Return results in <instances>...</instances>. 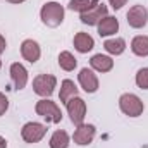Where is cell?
<instances>
[{"instance_id":"cell-1","label":"cell","mask_w":148,"mask_h":148,"mask_svg":"<svg viewBox=\"0 0 148 148\" xmlns=\"http://www.w3.org/2000/svg\"><path fill=\"white\" fill-rule=\"evenodd\" d=\"M41 23L48 28H57L64 21V7L59 2H47L40 10Z\"/></svg>"},{"instance_id":"cell-2","label":"cell","mask_w":148,"mask_h":148,"mask_svg":"<svg viewBox=\"0 0 148 148\" xmlns=\"http://www.w3.org/2000/svg\"><path fill=\"white\" fill-rule=\"evenodd\" d=\"M119 109L124 115H129V117H138L141 115L145 110V105L141 102V98L134 93H124L121 95L119 98Z\"/></svg>"},{"instance_id":"cell-3","label":"cell","mask_w":148,"mask_h":148,"mask_svg":"<svg viewBox=\"0 0 148 148\" xmlns=\"http://www.w3.org/2000/svg\"><path fill=\"white\" fill-rule=\"evenodd\" d=\"M35 110H36L38 115H40V117H43L47 122L59 124V122L62 121V110H60V107H59L55 102L48 100V98H43V100L36 102Z\"/></svg>"},{"instance_id":"cell-4","label":"cell","mask_w":148,"mask_h":148,"mask_svg":"<svg viewBox=\"0 0 148 148\" xmlns=\"http://www.w3.org/2000/svg\"><path fill=\"white\" fill-rule=\"evenodd\" d=\"M55 86H57V77L52 74H38L33 79V91L43 98L50 97L53 93Z\"/></svg>"},{"instance_id":"cell-5","label":"cell","mask_w":148,"mask_h":148,"mask_svg":"<svg viewBox=\"0 0 148 148\" xmlns=\"http://www.w3.org/2000/svg\"><path fill=\"white\" fill-rule=\"evenodd\" d=\"M47 126L41 122H26L21 129V136L26 143H38L45 138Z\"/></svg>"},{"instance_id":"cell-6","label":"cell","mask_w":148,"mask_h":148,"mask_svg":"<svg viewBox=\"0 0 148 148\" xmlns=\"http://www.w3.org/2000/svg\"><path fill=\"white\" fill-rule=\"evenodd\" d=\"M66 107H67V114H69L73 124L79 126V124L84 122V117H86V102H84L81 97L71 98V100L66 103Z\"/></svg>"},{"instance_id":"cell-7","label":"cell","mask_w":148,"mask_h":148,"mask_svg":"<svg viewBox=\"0 0 148 148\" xmlns=\"http://www.w3.org/2000/svg\"><path fill=\"white\" fill-rule=\"evenodd\" d=\"M126 17H127V24L131 28L141 29V28L147 26V23H148V10H147V7H143V5H133Z\"/></svg>"},{"instance_id":"cell-8","label":"cell","mask_w":148,"mask_h":148,"mask_svg":"<svg viewBox=\"0 0 148 148\" xmlns=\"http://www.w3.org/2000/svg\"><path fill=\"white\" fill-rule=\"evenodd\" d=\"M95 133H97V129H95V126L93 124H79L77 127H76V131H74L73 134V140L76 145H81V147H86V145H90L91 141H93V138H95Z\"/></svg>"},{"instance_id":"cell-9","label":"cell","mask_w":148,"mask_h":148,"mask_svg":"<svg viewBox=\"0 0 148 148\" xmlns=\"http://www.w3.org/2000/svg\"><path fill=\"white\" fill-rule=\"evenodd\" d=\"M105 16H109V14H107V5L98 3L97 7H93V9H90V10H86V12H83V14H79V19H81L83 24L97 26Z\"/></svg>"},{"instance_id":"cell-10","label":"cell","mask_w":148,"mask_h":148,"mask_svg":"<svg viewBox=\"0 0 148 148\" xmlns=\"http://www.w3.org/2000/svg\"><path fill=\"white\" fill-rule=\"evenodd\" d=\"M77 81H79L81 88H83L86 93H95V91L98 90V86H100L97 74L93 73L91 69H88V67H83V69L79 71V74H77Z\"/></svg>"},{"instance_id":"cell-11","label":"cell","mask_w":148,"mask_h":148,"mask_svg":"<svg viewBox=\"0 0 148 148\" xmlns=\"http://www.w3.org/2000/svg\"><path fill=\"white\" fill-rule=\"evenodd\" d=\"M21 55H23L24 60H28L31 64L38 62L40 57H41V48H40L38 41H35V40H24L21 43Z\"/></svg>"},{"instance_id":"cell-12","label":"cell","mask_w":148,"mask_h":148,"mask_svg":"<svg viewBox=\"0 0 148 148\" xmlns=\"http://www.w3.org/2000/svg\"><path fill=\"white\" fill-rule=\"evenodd\" d=\"M10 79H12L16 90H23L28 84V71H26V67L23 64H19V62H14L10 66Z\"/></svg>"},{"instance_id":"cell-13","label":"cell","mask_w":148,"mask_h":148,"mask_svg":"<svg viewBox=\"0 0 148 148\" xmlns=\"http://www.w3.org/2000/svg\"><path fill=\"white\" fill-rule=\"evenodd\" d=\"M90 66H91V69H93V71L103 74V73L112 71V67H114V60H112V57H109V55L97 53V55H93V57H91Z\"/></svg>"},{"instance_id":"cell-14","label":"cell","mask_w":148,"mask_h":148,"mask_svg":"<svg viewBox=\"0 0 148 148\" xmlns=\"http://www.w3.org/2000/svg\"><path fill=\"white\" fill-rule=\"evenodd\" d=\"M97 28H98V35L100 36H112V35H115L119 31V21L114 16H105L97 24Z\"/></svg>"},{"instance_id":"cell-15","label":"cell","mask_w":148,"mask_h":148,"mask_svg":"<svg viewBox=\"0 0 148 148\" xmlns=\"http://www.w3.org/2000/svg\"><path fill=\"white\" fill-rule=\"evenodd\" d=\"M95 47V40L90 36L88 33H76L74 36V48L79 53H88L90 50H93Z\"/></svg>"},{"instance_id":"cell-16","label":"cell","mask_w":148,"mask_h":148,"mask_svg":"<svg viewBox=\"0 0 148 148\" xmlns=\"http://www.w3.org/2000/svg\"><path fill=\"white\" fill-rule=\"evenodd\" d=\"M77 91H79V90L76 88L74 81H71V79H64V81H62V84H60L59 98H60V102H62V103H67L71 98L77 97Z\"/></svg>"},{"instance_id":"cell-17","label":"cell","mask_w":148,"mask_h":148,"mask_svg":"<svg viewBox=\"0 0 148 148\" xmlns=\"http://www.w3.org/2000/svg\"><path fill=\"white\" fill-rule=\"evenodd\" d=\"M131 52L138 57H148V36L138 35L131 41Z\"/></svg>"},{"instance_id":"cell-18","label":"cell","mask_w":148,"mask_h":148,"mask_svg":"<svg viewBox=\"0 0 148 148\" xmlns=\"http://www.w3.org/2000/svg\"><path fill=\"white\" fill-rule=\"evenodd\" d=\"M103 48L110 55H121L126 50V40L124 38H110V40H105Z\"/></svg>"},{"instance_id":"cell-19","label":"cell","mask_w":148,"mask_h":148,"mask_svg":"<svg viewBox=\"0 0 148 148\" xmlns=\"http://www.w3.org/2000/svg\"><path fill=\"white\" fill-rule=\"evenodd\" d=\"M59 66H60V69H64V71L71 73V71L76 69L77 60H76V57H74L71 52L64 50V52H60V53H59Z\"/></svg>"},{"instance_id":"cell-20","label":"cell","mask_w":148,"mask_h":148,"mask_svg":"<svg viewBox=\"0 0 148 148\" xmlns=\"http://www.w3.org/2000/svg\"><path fill=\"white\" fill-rule=\"evenodd\" d=\"M50 148H69V134L64 129H59L50 138Z\"/></svg>"},{"instance_id":"cell-21","label":"cell","mask_w":148,"mask_h":148,"mask_svg":"<svg viewBox=\"0 0 148 148\" xmlns=\"http://www.w3.org/2000/svg\"><path fill=\"white\" fill-rule=\"evenodd\" d=\"M97 5H98V0H71L67 7H69L71 10H76V12L83 14V12L90 10V9H93V7H97Z\"/></svg>"},{"instance_id":"cell-22","label":"cell","mask_w":148,"mask_h":148,"mask_svg":"<svg viewBox=\"0 0 148 148\" xmlns=\"http://www.w3.org/2000/svg\"><path fill=\"white\" fill-rule=\"evenodd\" d=\"M136 84L141 90H148V67H143L136 73Z\"/></svg>"},{"instance_id":"cell-23","label":"cell","mask_w":148,"mask_h":148,"mask_svg":"<svg viewBox=\"0 0 148 148\" xmlns=\"http://www.w3.org/2000/svg\"><path fill=\"white\" fill-rule=\"evenodd\" d=\"M9 109V100H7V97L0 91V115H3L5 112Z\"/></svg>"},{"instance_id":"cell-24","label":"cell","mask_w":148,"mask_h":148,"mask_svg":"<svg viewBox=\"0 0 148 148\" xmlns=\"http://www.w3.org/2000/svg\"><path fill=\"white\" fill-rule=\"evenodd\" d=\"M109 3L112 5L114 10H119V9H122V7L127 3V0H109Z\"/></svg>"},{"instance_id":"cell-25","label":"cell","mask_w":148,"mask_h":148,"mask_svg":"<svg viewBox=\"0 0 148 148\" xmlns=\"http://www.w3.org/2000/svg\"><path fill=\"white\" fill-rule=\"evenodd\" d=\"M5 48H7V41H5V38L0 35V55L5 52Z\"/></svg>"},{"instance_id":"cell-26","label":"cell","mask_w":148,"mask_h":148,"mask_svg":"<svg viewBox=\"0 0 148 148\" xmlns=\"http://www.w3.org/2000/svg\"><path fill=\"white\" fill-rule=\"evenodd\" d=\"M0 148H7V140L0 136Z\"/></svg>"},{"instance_id":"cell-27","label":"cell","mask_w":148,"mask_h":148,"mask_svg":"<svg viewBox=\"0 0 148 148\" xmlns=\"http://www.w3.org/2000/svg\"><path fill=\"white\" fill-rule=\"evenodd\" d=\"M5 2H10V3H23V2H26V0H5Z\"/></svg>"},{"instance_id":"cell-28","label":"cell","mask_w":148,"mask_h":148,"mask_svg":"<svg viewBox=\"0 0 148 148\" xmlns=\"http://www.w3.org/2000/svg\"><path fill=\"white\" fill-rule=\"evenodd\" d=\"M0 67H2V60H0Z\"/></svg>"}]
</instances>
